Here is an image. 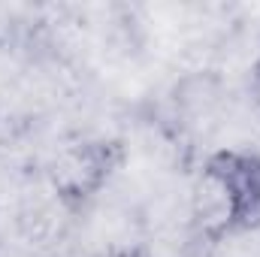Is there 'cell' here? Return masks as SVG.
Segmentation results:
<instances>
[{
    "instance_id": "obj_1",
    "label": "cell",
    "mask_w": 260,
    "mask_h": 257,
    "mask_svg": "<svg viewBox=\"0 0 260 257\" xmlns=\"http://www.w3.org/2000/svg\"><path fill=\"white\" fill-rule=\"evenodd\" d=\"M194 224L206 242L260 230V151L224 145L206 154L194 185Z\"/></svg>"
},
{
    "instance_id": "obj_2",
    "label": "cell",
    "mask_w": 260,
    "mask_h": 257,
    "mask_svg": "<svg viewBox=\"0 0 260 257\" xmlns=\"http://www.w3.org/2000/svg\"><path fill=\"white\" fill-rule=\"evenodd\" d=\"M124 148L115 139H85L67 145L52 164V188L70 209L88 206L118 170Z\"/></svg>"
},
{
    "instance_id": "obj_3",
    "label": "cell",
    "mask_w": 260,
    "mask_h": 257,
    "mask_svg": "<svg viewBox=\"0 0 260 257\" xmlns=\"http://www.w3.org/2000/svg\"><path fill=\"white\" fill-rule=\"evenodd\" d=\"M251 94H254V100H257V106H260V55L251 64Z\"/></svg>"
}]
</instances>
